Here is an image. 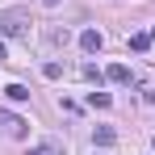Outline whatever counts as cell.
Listing matches in <instances>:
<instances>
[{"label": "cell", "instance_id": "4fadbf2b", "mask_svg": "<svg viewBox=\"0 0 155 155\" xmlns=\"http://www.w3.org/2000/svg\"><path fill=\"white\" fill-rule=\"evenodd\" d=\"M151 42H155V29H151Z\"/></svg>", "mask_w": 155, "mask_h": 155}, {"label": "cell", "instance_id": "5bb4252c", "mask_svg": "<svg viewBox=\"0 0 155 155\" xmlns=\"http://www.w3.org/2000/svg\"><path fill=\"white\" fill-rule=\"evenodd\" d=\"M151 147H155V138H151Z\"/></svg>", "mask_w": 155, "mask_h": 155}, {"label": "cell", "instance_id": "8fae6325", "mask_svg": "<svg viewBox=\"0 0 155 155\" xmlns=\"http://www.w3.org/2000/svg\"><path fill=\"white\" fill-rule=\"evenodd\" d=\"M42 4H51V8H54V4H59V0H42Z\"/></svg>", "mask_w": 155, "mask_h": 155}, {"label": "cell", "instance_id": "52a82bcc", "mask_svg": "<svg viewBox=\"0 0 155 155\" xmlns=\"http://www.w3.org/2000/svg\"><path fill=\"white\" fill-rule=\"evenodd\" d=\"M29 155H63V147H59V143H38Z\"/></svg>", "mask_w": 155, "mask_h": 155}, {"label": "cell", "instance_id": "30bf717a", "mask_svg": "<svg viewBox=\"0 0 155 155\" xmlns=\"http://www.w3.org/2000/svg\"><path fill=\"white\" fill-rule=\"evenodd\" d=\"M42 76H46V80H59V76H63V67H59V63H46V67H42Z\"/></svg>", "mask_w": 155, "mask_h": 155}, {"label": "cell", "instance_id": "5b68a950", "mask_svg": "<svg viewBox=\"0 0 155 155\" xmlns=\"http://www.w3.org/2000/svg\"><path fill=\"white\" fill-rule=\"evenodd\" d=\"M4 97H8L13 105H21V101H29V88H25V84H8V88H4Z\"/></svg>", "mask_w": 155, "mask_h": 155}, {"label": "cell", "instance_id": "6da1fadb", "mask_svg": "<svg viewBox=\"0 0 155 155\" xmlns=\"http://www.w3.org/2000/svg\"><path fill=\"white\" fill-rule=\"evenodd\" d=\"M25 25H29L25 13H0V34H4V38H21Z\"/></svg>", "mask_w": 155, "mask_h": 155}, {"label": "cell", "instance_id": "277c9868", "mask_svg": "<svg viewBox=\"0 0 155 155\" xmlns=\"http://www.w3.org/2000/svg\"><path fill=\"white\" fill-rule=\"evenodd\" d=\"M105 76H109V84H130V67H126V63H113Z\"/></svg>", "mask_w": 155, "mask_h": 155}, {"label": "cell", "instance_id": "7c38bea8", "mask_svg": "<svg viewBox=\"0 0 155 155\" xmlns=\"http://www.w3.org/2000/svg\"><path fill=\"white\" fill-rule=\"evenodd\" d=\"M0 59H4V42H0Z\"/></svg>", "mask_w": 155, "mask_h": 155}, {"label": "cell", "instance_id": "9c48e42d", "mask_svg": "<svg viewBox=\"0 0 155 155\" xmlns=\"http://www.w3.org/2000/svg\"><path fill=\"white\" fill-rule=\"evenodd\" d=\"M88 105H97V109H109V92H88Z\"/></svg>", "mask_w": 155, "mask_h": 155}, {"label": "cell", "instance_id": "7a4b0ae2", "mask_svg": "<svg viewBox=\"0 0 155 155\" xmlns=\"http://www.w3.org/2000/svg\"><path fill=\"white\" fill-rule=\"evenodd\" d=\"M0 126L8 130L13 138H25V130H29V122H25V117H17V113H8V109H0Z\"/></svg>", "mask_w": 155, "mask_h": 155}, {"label": "cell", "instance_id": "8992f818", "mask_svg": "<svg viewBox=\"0 0 155 155\" xmlns=\"http://www.w3.org/2000/svg\"><path fill=\"white\" fill-rule=\"evenodd\" d=\"M113 143H117V134H113L109 126H101V130H97V147H113Z\"/></svg>", "mask_w": 155, "mask_h": 155}, {"label": "cell", "instance_id": "ba28073f", "mask_svg": "<svg viewBox=\"0 0 155 155\" xmlns=\"http://www.w3.org/2000/svg\"><path fill=\"white\" fill-rule=\"evenodd\" d=\"M147 46H151V34H134L130 38V51H147Z\"/></svg>", "mask_w": 155, "mask_h": 155}, {"label": "cell", "instance_id": "3957f363", "mask_svg": "<svg viewBox=\"0 0 155 155\" xmlns=\"http://www.w3.org/2000/svg\"><path fill=\"white\" fill-rule=\"evenodd\" d=\"M101 42H105V38L97 34V29H84V34H80V46H84L88 54H97V51H101Z\"/></svg>", "mask_w": 155, "mask_h": 155}]
</instances>
